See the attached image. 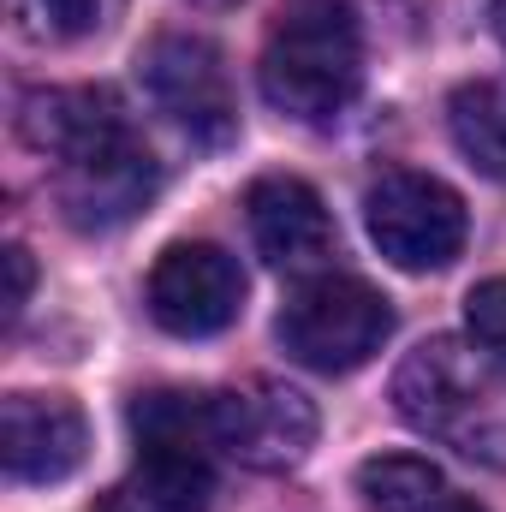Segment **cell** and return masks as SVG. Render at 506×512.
<instances>
[{"label":"cell","mask_w":506,"mask_h":512,"mask_svg":"<svg viewBox=\"0 0 506 512\" xmlns=\"http://www.w3.org/2000/svg\"><path fill=\"white\" fill-rule=\"evenodd\" d=\"M393 411L471 465L506 471V352L435 334L393 370Z\"/></svg>","instance_id":"1"},{"label":"cell","mask_w":506,"mask_h":512,"mask_svg":"<svg viewBox=\"0 0 506 512\" xmlns=\"http://www.w3.org/2000/svg\"><path fill=\"white\" fill-rule=\"evenodd\" d=\"M262 102L298 126H328L364 90V24L352 0H280L262 36Z\"/></svg>","instance_id":"2"},{"label":"cell","mask_w":506,"mask_h":512,"mask_svg":"<svg viewBox=\"0 0 506 512\" xmlns=\"http://www.w3.org/2000/svg\"><path fill=\"white\" fill-rule=\"evenodd\" d=\"M274 334H280V346H286L292 364H304L316 376H352V370H364L387 346L393 304L381 298L370 280L328 268V274H310L286 298Z\"/></svg>","instance_id":"3"},{"label":"cell","mask_w":506,"mask_h":512,"mask_svg":"<svg viewBox=\"0 0 506 512\" xmlns=\"http://www.w3.org/2000/svg\"><path fill=\"white\" fill-rule=\"evenodd\" d=\"M364 227H370L376 251L405 274L447 268L465 251V233H471L459 191L441 185L435 173H411V167H387L364 191Z\"/></svg>","instance_id":"4"},{"label":"cell","mask_w":506,"mask_h":512,"mask_svg":"<svg viewBox=\"0 0 506 512\" xmlns=\"http://www.w3.org/2000/svg\"><path fill=\"white\" fill-rule=\"evenodd\" d=\"M137 78H143V96L155 102V114H167L191 143L221 149L239 131L233 78H227V60L209 36H185V30L155 36L137 54Z\"/></svg>","instance_id":"5"},{"label":"cell","mask_w":506,"mask_h":512,"mask_svg":"<svg viewBox=\"0 0 506 512\" xmlns=\"http://www.w3.org/2000/svg\"><path fill=\"white\" fill-rule=\"evenodd\" d=\"M316 405L286 382H268L256 376L245 387H227L215 393V435H221V453L251 465V471H298L316 447Z\"/></svg>","instance_id":"6"},{"label":"cell","mask_w":506,"mask_h":512,"mask_svg":"<svg viewBox=\"0 0 506 512\" xmlns=\"http://www.w3.org/2000/svg\"><path fill=\"white\" fill-rule=\"evenodd\" d=\"M245 310V274L221 245L185 239L167 245L149 268V316L179 334V340H209L221 328H233Z\"/></svg>","instance_id":"7"},{"label":"cell","mask_w":506,"mask_h":512,"mask_svg":"<svg viewBox=\"0 0 506 512\" xmlns=\"http://www.w3.org/2000/svg\"><path fill=\"white\" fill-rule=\"evenodd\" d=\"M155 191H161V167L131 131L54 167V197L78 233H114V227L137 221L155 203Z\"/></svg>","instance_id":"8"},{"label":"cell","mask_w":506,"mask_h":512,"mask_svg":"<svg viewBox=\"0 0 506 512\" xmlns=\"http://www.w3.org/2000/svg\"><path fill=\"white\" fill-rule=\"evenodd\" d=\"M245 221H251L256 251L286 274H328L340 256V233L328 203L316 197V185L292 179V173H268L245 191Z\"/></svg>","instance_id":"9"},{"label":"cell","mask_w":506,"mask_h":512,"mask_svg":"<svg viewBox=\"0 0 506 512\" xmlns=\"http://www.w3.org/2000/svg\"><path fill=\"white\" fill-rule=\"evenodd\" d=\"M90 453V423L60 393H6L0 459L12 483H66Z\"/></svg>","instance_id":"10"},{"label":"cell","mask_w":506,"mask_h":512,"mask_svg":"<svg viewBox=\"0 0 506 512\" xmlns=\"http://www.w3.org/2000/svg\"><path fill=\"white\" fill-rule=\"evenodd\" d=\"M18 131H24L30 149H42L54 167H66L84 149H96V143L131 131V120H126V108H120L114 90H102V84L90 90L84 84V90H36V96H24Z\"/></svg>","instance_id":"11"},{"label":"cell","mask_w":506,"mask_h":512,"mask_svg":"<svg viewBox=\"0 0 506 512\" xmlns=\"http://www.w3.org/2000/svg\"><path fill=\"white\" fill-rule=\"evenodd\" d=\"M215 471L191 453H137V471L120 477L96 512H209Z\"/></svg>","instance_id":"12"},{"label":"cell","mask_w":506,"mask_h":512,"mask_svg":"<svg viewBox=\"0 0 506 512\" xmlns=\"http://www.w3.org/2000/svg\"><path fill=\"white\" fill-rule=\"evenodd\" d=\"M131 435L137 453H191V459H215L221 435H215V393H185V387H155L131 399Z\"/></svg>","instance_id":"13"},{"label":"cell","mask_w":506,"mask_h":512,"mask_svg":"<svg viewBox=\"0 0 506 512\" xmlns=\"http://www.w3.org/2000/svg\"><path fill=\"white\" fill-rule=\"evenodd\" d=\"M447 131H453V149L477 173L506 179V78L459 84L447 102Z\"/></svg>","instance_id":"14"},{"label":"cell","mask_w":506,"mask_h":512,"mask_svg":"<svg viewBox=\"0 0 506 512\" xmlns=\"http://www.w3.org/2000/svg\"><path fill=\"white\" fill-rule=\"evenodd\" d=\"M441 489H447V477L411 453H376L358 465V495L370 512H423Z\"/></svg>","instance_id":"15"},{"label":"cell","mask_w":506,"mask_h":512,"mask_svg":"<svg viewBox=\"0 0 506 512\" xmlns=\"http://www.w3.org/2000/svg\"><path fill=\"white\" fill-rule=\"evenodd\" d=\"M18 6V30L36 42H78L84 30H96L102 0H12Z\"/></svg>","instance_id":"16"},{"label":"cell","mask_w":506,"mask_h":512,"mask_svg":"<svg viewBox=\"0 0 506 512\" xmlns=\"http://www.w3.org/2000/svg\"><path fill=\"white\" fill-rule=\"evenodd\" d=\"M465 322H471V340H483V346L506 352V274L483 280V286H471V298H465Z\"/></svg>","instance_id":"17"},{"label":"cell","mask_w":506,"mask_h":512,"mask_svg":"<svg viewBox=\"0 0 506 512\" xmlns=\"http://www.w3.org/2000/svg\"><path fill=\"white\" fill-rule=\"evenodd\" d=\"M30 280H36L30 251H24V245H6V322L24 316V304H30Z\"/></svg>","instance_id":"18"},{"label":"cell","mask_w":506,"mask_h":512,"mask_svg":"<svg viewBox=\"0 0 506 512\" xmlns=\"http://www.w3.org/2000/svg\"><path fill=\"white\" fill-rule=\"evenodd\" d=\"M423 512H483V507H477V501H465L459 489H441V495H435Z\"/></svg>","instance_id":"19"},{"label":"cell","mask_w":506,"mask_h":512,"mask_svg":"<svg viewBox=\"0 0 506 512\" xmlns=\"http://www.w3.org/2000/svg\"><path fill=\"white\" fill-rule=\"evenodd\" d=\"M495 36H501V48H506V0H495Z\"/></svg>","instance_id":"20"}]
</instances>
